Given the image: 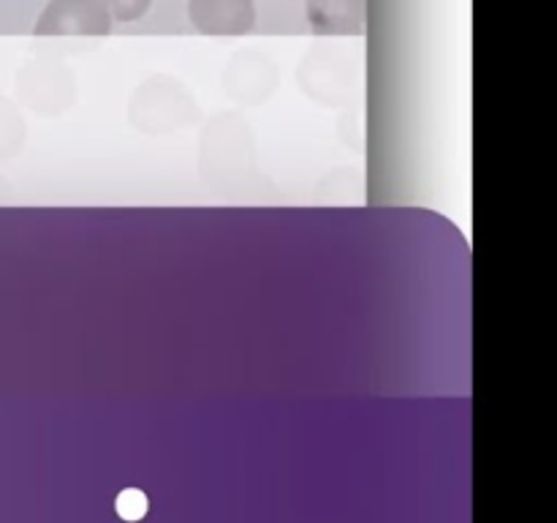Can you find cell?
I'll return each mask as SVG.
<instances>
[{
	"instance_id": "3",
	"label": "cell",
	"mask_w": 557,
	"mask_h": 523,
	"mask_svg": "<svg viewBox=\"0 0 557 523\" xmlns=\"http://www.w3.org/2000/svg\"><path fill=\"white\" fill-rule=\"evenodd\" d=\"M315 33H359L364 27V0H308Z\"/></svg>"
},
{
	"instance_id": "5",
	"label": "cell",
	"mask_w": 557,
	"mask_h": 523,
	"mask_svg": "<svg viewBox=\"0 0 557 523\" xmlns=\"http://www.w3.org/2000/svg\"><path fill=\"white\" fill-rule=\"evenodd\" d=\"M150 3L152 0H103L109 16H114V20H123V22L139 20V16L150 9Z\"/></svg>"
},
{
	"instance_id": "4",
	"label": "cell",
	"mask_w": 557,
	"mask_h": 523,
	"mask_svg": "<svg viewBox=\"0 0 557 523\" xmlns=\"http://www.w3.org/2000/svg\"><path fill=\"white\" fill-rule=\"evenodd\" d=\"M114 512L117 518H123L125 523H139L141 518L150 512V499H147L145 490L139 488H125L117 494V501H114Z\"/></svg>"
},
{
	"instance_id": "1",
	"label": "cell",
	"mask_w": 557,
	"mask_h": 523,
	"mask_svg": "<svg viewBox=\"0 0 557 523\" xmlns=\"http://www.w3.org/2000/svg\"><path fill=\"white\" fill-rule=\"evenodd\" d=\"M112 27L103 0H52L36 25V36H107Z\"/></svg>"
},
{
	"instance_id": "2",
	"label": "cell",
	"mask_w": 557,
	"mask_h": 523,
	"mask_svg": "<svg viewBox=\"0 0 557 523\" xmlns=\"http://www.w3.org/2000/svg\"><path fill=\"white\" fill-rule=\"evenodd\" d=\"M190 20L207 36H243L253 31V0H190Z\"/></svg>"
}]
</instances>
